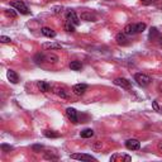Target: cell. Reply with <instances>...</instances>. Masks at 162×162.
I'll use <instances>...</instances> for the list:
<instances>
[{
  "instance_id": "cell-1",
  "label": "cell",
  "mask_w": 162,
  "mask_h": 162,
  "mask_svg": "<svg viewBox=\"0 0 162 162\" xmlns=\"http://www.w3.org/2000/svg\"><path fill=\"white\" fill-rule=\"evenodd\" d=\"M10 6H13L15 10H18L20 14H24V15L29 14L28 8L26 6V4H24L23 2H20V0H15V2H12V3H10Z\"/></svg>"
},
{
  "instance_id": "cell-2",
  "label": "cell",
  "mask_w": 162,
  "mask_h": 162,
  "mask_svg": "<svg viewBox=\"0 0 162 162\" xmlns=\"http://www.w3.org/2000/svg\"><path fill=\"white\" fill-rule=\"evenodd\" d=\"M134 80L137 81V84L139 86H147V85L151 84V81H152V79H151L149 76H147V75H144V73H136Z\"/></svg>"
},
{
  "instance_id": "cell-3",
  "label": "cell",
  "mask_w": 162,
  "mask_h": 162,
  "mask_svg": "<svg viewBox=\"0 0 162 162\" xmlns=\"http://www.w3.org/2000/svg\"><path fill=\"white\" fill-rule=\"evenodd\" d=\"M66 20L70 22V23H72L73 26H79L80 24V18L77 17L76 12L75 10H67V13H66Z\"/></svg>"
},
{
  "instance_id": "cell-4",
  "label": "cell",
  "mask_w": 162,
  "mask_h": 162,
  "mask_svg": "<svg viewBox=\"0 0 162 162\" xmlns=\"http://www.w3.org/2000/svg\"><path fill=\"white\" fill-rule=\"evenodd\" d=\"M72 160H79V161H96L95 157H93L91 155H86V153H73L71 155Z\"/></svg>"
},
{
  "instance_id": "cell-5",
  "label": "cell",
  "mask_w": 162,
  "mask_h": 162,
  "mask_svg": "<svg viewBox=\"0 0 162 162\" xmlns=\"http://www.w3.org/2000/svg\"><path fill=\"white\" fill-rule=\"evenodd\" d=\"M88 90V85L86 84H76V85H73V88H72V91L75 95H84L85 91Z\"/></svg>"
},
{
  "instance_id": "cell-6",
  "label": "cell",
  "mask_w": 162,
  "mask_h": 162,
  "mask_svg": "<svg viewBox=\"0 0 162 162\" xmlns=\"http://www.w3.org/2000/svg\"><path fill=\"white\" fill-rule=\"evenodd\" d=\"M125 147L129 151H137V149H139V147H141V143H139L138 139H128L125 142Z\"/></svg>"
},
{
  "instance_id": "cell-7",
  "label": "cell",
  "mask_w": 162,
  "mask_h": 162,
  "mask_svg": "<svg viewBox=\"0 0 162 162\" xmlns=\"http://www.w3.org/2000/svg\"><path fill=\"white\" fill-rule=\"evenodd\" d=\"M66 115L73 124L77 123V112H76V109H73V108H67V109H66Z\"/></svg>"
},
{
  "instance_id": "cell-8",
  "label": "cell",
  "mask_w": 162,
  "mask_h": 162,
  "mask_svg": "<svg viewBox=\"0 0 162 162\" xmlns=\"http://www.w3.org/2000/svg\"><path fill=\"white\" fill-rule=\"evenodd\" d=\"M114 84L118 85V86H121V88H123V89H131V81H128L124 77H118V79H115L114 80Z\"/></svg>"
},
{
  "instance_id": "cell-9",
  "label": "cell",
  "mask_w": 162,
  "mask_h": 162,
  "mask_svg": "<svg viewBox=\"0 0 162 162\" xmlns=\"http://www.w3.org/2000/svg\"><path fill=\"white\" fill-rule=\"evenodd\" d=\"M115 41L117 43L119 46H127L129 45V42H128V38H127V34L125 33H118L117 37H115Z\"/></svg>"
},
{
  "instance_id": "cell-10",
  "label": "cell",
  "mask_w": 162,
  "mask_h": 162,
  "mask_svg": "<svg viewBox=\"0 0 162 162\" xmlns=\"http://www.w3.org/2000/svg\"><path fill=\"white\" fill-rule=\"evenodd\" d=\"M123 33H125L127 36H133V34H137V28H136V24H127V26L124 27Z\"/></svg>"
},
{
  "instance_id": "cell-11",
  "label": "cell",
  "mask_w": 162,
  "mask_h": 162,
  "mask_svg": "<svg viewBox=\"0 0 162 162\" xmlns=\"http://www.w3.org/2000/svg\"><path fill=\"white\" fill-rule=\"evenodd\" d=\"M132 157L131 156H127V155H113L110 157V161L112 162H117V161H131Z\"/></svg>"
},
{
  "instance_id": "cell-12",
  "label": "cell",
  "mask_w": 162,
  "mask_h": 162,
  "mask_svg": "<svg viewBox=\"0 0 162 162\" xmlns=\"http://www.w3.org/2000/svg\"><path fill=\"white\" fill-rule=\"evenodd\" d=\"M41 32H42L43 36H46V37H48V38L56 37V32L53 30V29H51V28H48V27H43V28L41 29Z\"/></svg>"
},
{
  "instance_id": "cell-13",
  "label": "cell",
  "mask_w": 162,
  "mask_h": 162,
  "mask_svg": "<svg viewBox=\"0 0 162 162\" xmlns=\"http://www.w3.org/2000/svg\"><path fill=\"white\" fill-rule=\"evenodd\" d=\"M42 47L45 48V49H61V45H60V43H55V42L43 43Z\"/></svg>"
},
{
  "instance_id": "cell-14",
  "label": "cell",
  "mask_w": 162,
  "mask_h": 162,
  "mask_svg": "<svg viewBox=\"0 0 162 162\" xmlns=\"http://www.w3.org/2000/svg\"><path fill=\"white\" fill-rule=\"evenodd\" d=\"M6 76H8V79H9V81H10V82H13V84H17V82L19 81V77H18L17 72L13 71V70H9L8 73H6Z\"/></svg>"
},
{
  "instance_id": "cell-15",
  "label": "cell",
  "mask_w": 162,
  "mask_h": 162,
  "mask_svg": "<svg viewBox=\"0 0 162 162\" xmlns=\"http://www.w3.org/2000/svg\"><path fill=\"white\" fill-rule=\"evenodd\" d=\"M38 88L42 93H47L49 89H51V86L47 81H38Z\"/></svg>"
},
{
  "instance_id": "cell-16",
  "label": "cell",
  "mask_w": 162,
  "mask_h": 162,
  "mask_svg": "<svg viewBox=\"0 0 162 162\" xmlns=\"http://www.w3.org/2000/svg\"><path fill=\"white\" fill-rule=\"evenodd\" d=\"M81 20H86V22H94L95 20V17L91 14V13H89V12H84V13H81Z\"/></svg>"
},
{
  "instance_id": "cell-17",
  "label": "cell",
  "mask_w": 162,
  "mask_h": 162,
  "mask_svg": "<svg viewBox=\"0 0 162 162\" xmlns=\"http://www.w3.org/2000/svg\"><path fill=\"white\" fill-rule=\"evenodd\" d=\"M81 67H82V65L79 61H72V62H70V69L72 71H79V70H81Z\"/></svg>"
},
{
  "instance_id": "cell-18",
  "label": "cell",
  "mask_w": 162,
  "mask_h": 162,
  "mask_svg": "<svg viewBox=\"0 0 162 162\" xmlns=\"http://www.w3.org/2000/svg\"><path fill=\"white\" fill-rule=\"evenodd\" d=\"M80 136H81L82 138H91V137L94 136V131H93V129H90V128L84 129V131L80 133Z\"/></svg>"
},
{
  "instance_id": "cell-19",
  "label": "cell",
  "mask_w": 162,
  "mask_h": 162,
  "mask_svg": "<svg viewBox=\"0 0 162 162\" xmlns=\"http://www.w3.org/2000/svg\"><path fill=\"white\" fill-rule=\"evenodd\" d=\"M63 28H65L66 32H69V33H73V32H75V26L72 23H70V22H66L65 26H63Z\"/></svg>"
},
{
  "instance_id": "cell-20",
  "label": "cell",
  "mask_w": 162,
  "mask_h": 162,
  "mask_svg": "<svg viewBox=\"0 0 162 162\" xmlns=\"http://www.w3.org/2000/svg\"><path fill=\"white\" fill-rule=\"evenodd\" d=\"M43 134H45L47 138H58L60 137V134L56 133L55 131H45V132H43Z\"/></svg>"
},
{
  "instance_id": "cell-21",
  "label": "cell",
  "mask_w": 162,
  "mask_h": 162,
  "mask_svg": "<svg viewBox=\"0 0 162 162\" xmlns=\"http://www.w3.org/2000/svg\"><path fill=\"white\" fill-rule=\"evenodd\" d=\"M55 93H56L58 96H61L62 99H69V95H67L66 93H65L63 89H58V88H57V89H55Z\"/></svg>"
},
{
  "instance_id": "cell-22",
  "label": "cell",
  "mask_w": 162,
  "mask_h": 162,
  "mask_svg": "<svg viewBox=\"0 0 162 162\" xmlns=\"http://www.w3.org/2000/svg\"><path fill=\"white\" fill-rule=\"evenodd\" d=\"M136 28H137V33H142V32H144V29H146V24L144 23H137Z\"/></svg>"
},
{
  "instance_id": "cell-23",
  "label": "cell",
  "mask_w": 162,
  "mask_h": 162,
  "mask_svg": "<svg viewBox=\"0 0 162 162\" xmlns=\"http://www.w3.org/2000/svg\"><path fill=\"white\" fill-rule=\"evenodd\" d=\"M156 36H158V30H157L155 27H153V28H151V29H149V38H151V39H153Z\"/></svg>"
},
{
  "instance_id": "cell-24",
  "label": "cell",
  "mask_w": 162,
  "mask_h": 162,
  "mask_svg": "<svg viewBox=\"0 0 162 162\" xmlns=\"http://www.w3.org/2000/svg\"><path fill=\"white\" fill-rule=\"evenodd\" d=\"M46 60H47L48 62L56 63V62L58 61V57H57V56H55V55H49V56H47V57H46Z\"/></svg>"
},
{
  "instance_id": "cell-25",
  "label": "cell",
  "mask_w": 162,
  "mask_h": 162,
  "mask_svg": "<svg viewBox=\"0 0 162 162\" xmlns=\"http://www.w3.org/2000/svg\"><path fill=\"white\" fill-rule=\"evenodd\" d=\"M62 10H63V6H53L52 8V13L53 14H60V13H62Z\"/></svg>"
},
{
  "instance_id": "cell-26",
  "label": "cell",
  "mask_w": 162,
  "mask_h": 162,
  "mask_svg": "<svg viewBox=\"0 0 162 162\" xmlns=\"http://www.w3.org/2000/svg\"><path fill=\"white\" fill-rule=\"evenodd\" d=\"M5 14H6L8 17H12V18H15V17H17V13L14 12L13 9H5Z\"/></svg>"
},
{
  "instance_id": "cell-27",
  "label": "cell",
  "mask_w": 162,
  "mask_h": 162,
  "mask_svg": "<svg viewBox=\"0 0 162 162\" xmlns=\"http://www.w3.org/2000/svg\"><path fill=\"white\" fill-rule=\"evenodd\" d=\"M2 149L4 151V152H10V151H12L13 149V147L12 146H8V144H2Z\"/></svg>"
},
{
  "instance_id": "cell-28",
  "label": "cell",
  "mask_w": 162,
  "mask_h": 162,
  "mask_svg": "<svg viewBox=\"0 0 162 162\" xmlns=\"http://www.w3.org/2000/svg\"><path fill=\"white\" fill-rule=\"evenodd\" d=\"M10 41H12V39H10L9 37H6V36L0 37V42H2V43H10Z\"/></svg>"
},
{
  "instance_id": "cell-29",
  "label": "cell",
  "mask_w": 162,
  "mask_h": 162,
  "mask_svg": "<svg viewBox=\"0 0 162 162\" xmlns=\"http://www.w3.org/2000/svg\"><path fill=\"white\" fill-rule=\"evenodd\" d=\"M153 2H155V0H141V3L143 5H149V4H152Z\"/></svg>"
},
{
  "instance_id": "cell-30",
  "label": "cell",
  "mask_w": 162,
  "mask_h": 162,
  "mask_svg": "<svg viewBox=\"0 0 162 162\" xmlns=\"http://www.w3.org/2000/svg\"><path fill=\"white\" fill-rule=\"evenodd\" d=\"M152 106H153V109H155L156 112H160V108H158L157 101H152Z\"/></svg>"
},
{
  "instance_id": "cell-31",
  "label": "cell",
  "mask_w": 162,
  "mask_h": 162,
  "mask_svg": "<svg viewBox=\"0 0 162 162\" xmlns=\"http://www.w3.org/2000/svg\"><path fill=\"white\" fill-rule=\"evenodd\" d=\"M157 149H158V152H160V153H162V141L157 143Z\"/></svg>"
},
{
  "instance_id": "cell-32",
  "label": "cell",
  "mask_w": 162,
  "mask_h": 162,
  "mask_svg": "<svg viewBox=\"0 0 162 162\" xmlns=\"http://www.w3.org/2000/svg\"><path fill=\"white\" fill-rule=\"evenodd\" d=\"M43 147L42 146H39V144H37V146H33V151H36V152H37V151H41Z\"/></svg>"
},
{
  "instance_id": "cell-33",
  "label": "cell",
  "mask_w": 162,
  "mask_h": 162,
  "mask_svg": "<svg viewBox=\"0 0 162 162\" xmlns=\"http://www.w3.org/2000/svg\"><path fill=\"white\" fill-rule=\"evenodd\" d=\"M155 2H156V5L158 8H162V0H155Z\"/></svg>"
}]
</instances>
